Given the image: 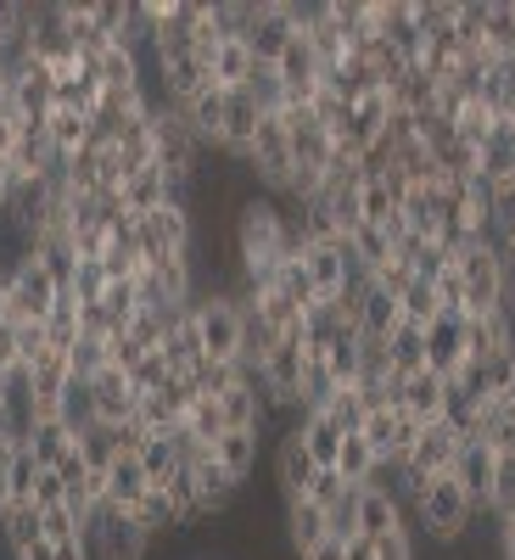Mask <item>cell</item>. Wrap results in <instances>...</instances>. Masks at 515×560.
Returning a JSON list of instances; mask_svg holds the SVG:
<instances>
[{
	"mask_svg": "<svg viewBox=\"0 0 515 560\" xmlns=\"http://www.w3.org/2000/svg\"><path fill=\"white\" fill-rule=\"evenodd\" d=\"M454 269L465 280V314L459 319H482L504 308V287H499V247L493 242H471L454 253Z\"/></svg>",
	"mask_w": 515,
	"mask_h": 560,
	"instance_id": "cell-3",
	"label": "cell"
},
{
	"mask_svg": "<svg viewBox=\"0 0 515 560\" xmlns=\"http://www.w3.org/2000/svg\"><path fill=\"white\" fill-rule=\"evenodd\" d=\"M274 287H280V292H286V298L303 308V319L319 308V292H314V280H308L303 258H286V264H280V269H274Z\"/></svg>",
	"mask_w": 515,
	"mask_h": 560,
	"instance_id": "cell-30",
	"label": "cell"
},
{
	"mask_svg": "<svg viewBox=\"0 0 515 560\" xmlns=\"http://www.w3.org/2000/svg\"><path fill=\"white\" fill-rule=\"evenodd\" d=\"M499 287H504V314L515 319V247H499Z\"/></svg>",
	"mask_w": 515,
	"mask_h": 560,
	"instance_id": "cell-40",
	"label": "cell"
},
{
	"mask_svg": "<svg viewBox=\"0 0 515 560\" xmlns=\"http://www.w3.org/2000/svg\"><path fill=\"white\" fill-rule=\"evenodd\" d=\"M28 454L45 465V471H51V465H62L68 454H73V427L68 420H28Z\"/></svg>",
	"mask_w": 515,
	"mask_h": 560,
	"instance_id": "cell-20",
	"label": "cell"
},
{
	"mask_svg": "<svg viewBox=\"0 0 515 560\" xmlns=\"http://www.w3.org/2000/svg\"><path fill=\"white\" fill-rule=\"evenodd\" d=\"M90 555L96 560H147L152 555V533L147 527H134V516L129 510H118V504H102L96 510V522H90Z\"/></svg>",
	"mask_w": 515,
	"mask_h": 560,
	"instance_id": "cell-4",
	"label": "cell"
},
{
	"mask_svg": "<svg viewBox=\"0 0 515 560\" xmlns=\"http://www.w3.org/2000/svg\"><path fill=\"white\" fill-rule=\"evenodd\" d=\"M459 448H465V438L448 427V420H432V427H420L409 459L398 465L393 477H448L454 459H459Z\"/></svg>",
	"mask_w": 515,
	"mask_h": 560,
	"instance_id": "cell-5",
	"label": "cell"
},
{
	"mask_svg": "<svg viewBox=\"0 0 515 560\" xmlns=\"http://www.w3.org/2000/svg\"><path fill=\"white\" fill-rule=\"evenodd\" d=\"M179 427L191 432L202 448H213V443L230 432V427H224V404H219V398H191V409H185V420H179Z\"/></svg>",
	"mask_w": 515,
	"mask_h": 560,
	"instance_id": "cell-27",
	"label": "cell"
},
{
	"mask_svg": "<svg viewBox=\"0 0 515 560\" xmlns=\"http://www.w3.org/2000/svg\"><path fill=\"white\" fill-rule=\"evenodd\" d=\"M376 560H414V538H409V533L376 538Z\"/></svg>",
	"mask_w": 515,
	"mask_h": 560,
	"instance_id": "cell-41",
	"label": "cell"
},
{
	"mask_svg": "<svg viewBox=\"0 0 515 560\" xmlns=\"http://www.w3.org/2000/svg\"><path fill=\"white\" fill-rule=\"evenodd\" d=\"M387 353H393V376H398V382L420 376V370H426V331H420V325H409V319H398L393 337H387Z\"/></svg>",
	"mask_w": 515,
	"mask_h": 560,
	"instance_id": "cell-22",
	"label": "cell"
},
{
	"mask_svg": "<svg viewBox=\"0 0 515 560\" xmlns=\"http://www.w3.org/2000/svg\"><path fill=\"white\" fill-rule=\"evenodd\" d=\"M342 493H348V482H342L337 471H319V477H314V488H308V499H314L319 510H331Z\"/></svg>",
	"mask_w": 515,
	"mask_h": 560,
	"instance_id": "cell-38",
	"label": "cell"
},
{
	"mask_svg": "<svg viewBox=\"0 0 515 560\" xmlns=\"http://www.w3.org/2000/svg\"><path fill=\"white\" fill-rule=\"evenodd\" d=\"M504 522H515V510H510V516H504Z\"/></svg>",
	"mask_w": 515,
	"mask_h": 560,
	"instance_id": "cell-48",
	"label": "cell"
},
{
	"mask_svg": "<svg viewBox=\"0 0 515 560\" xmlns=\"http://www.w3.org/2000/svg\"><path fill=\"white\" fill-rule=\"evenodd\" d=\"M39 538H45L39 504H12L7 516H0V544H7V555H17V549H28V544H39Z\"/></svg>",
	"mask_w": 515,
	"mask_h": 560,
	"instance_id": "cell-26",
	"label": "cell"
},
{
	"mask_svg": "<svg viewBox=\"0 0 515 560\" xmlns=\"http://www.w3.org/2000/svg\"><path fill=\"white\" fill-rule=\"evenodd\" d=\"M134 409H140V393H134V382L124 376V370H96L90 376V420H107V427H129L134 420Z\"/></svg>",
	"mask_w": 515,
	"mask_h": 560,
	"instance_id": "cell-6",
	"label": "cell"
},
{
	"mask_svg": "<svg viewBox=\"0 0 515 560\" xmlns=\"http://www.w3.org/2000/svg\"><path fill=\"white\" fill-rule=\"evenodd\" d=\"M12 560H57V544H45V538H39V544H28V549H17Z\"/></svg>",
	"mask_w": 515,
	"mask_h": 560,
	"instance_id": "cell-43",
	"label": "cell"
},
{
	"mask_svg": "<svg viewBox=\"0 0 515 560\" xmlns=\"http://www.w3.org/2000/svg\"><path fill=\"white\" fill-rule=\"evenodd\" d=\"M168 191H174V179L152 163V168H134L129 179H124V202H129V213L140 219V213H157L163 202H168Z\"/></svg>",
	"mask_w": 515,
	"mask_h": 560,
	"instance_id": "cell-21",
	"label": "cell"
},
{
	"mask_svg": "<svg viewBox=\"0 0 515 560\" xmlns=\"http://www.w3.org/2000/svg\"><path fill=\"white\" fill-rule=\"evenodd\" d=\"M398 499H403V510H409V522L426 533L432 544H459L465 538V527L477 522V510H471V499L459 493V482L454 477H398V488H393Z\"/></svg>",
	"mask_w": 515,
	"mask_h": 560,
	"instance_id": "cell-1",
	"label": "cell"
},
{
	"mask_svg": "<svg viewBox=\"0 0 515 560\" xmlns=\"http://www.w3.org/2000/svg\"><path fill=\"white\" fill-rule=\"evenodd\" d=\"M213 459L224 465L230 477H236V488H247L253 471H258V432H224L213 443Z\"/></svg>",
	"mask_w": 515,
	"mask_h": 560,
	"instance_id": "cell-23",
	"label": "cell"
},
{
	"mask_svg": "<svg viewBox=\"0 0 515 560\" xmlns=\"http://www.w3.org/2000/svg\"><path fill=\"white\" fill-rule=\"evenodd\" d=\"M57 560H96V555H90L84 538H73V544H57Z\"/></svg>",
	"mask_w": 515,
	"mask_h": 560,
	"instance_id": "cell-44",
	"label": "cell"
},
{
	"mask_svg": "<svg viewBox=\"0 0 515 560\" xmlns=\"http://www.w3.org/2000/svg\"><path fill=\"white\" fill-rule=\"evenodd\" d=\"M398 314L409 319V325H420V331H426V325H437L443 319V308H437V292H432V280H409V292L398 298Z\"/></svg>",
	"mask_w": 515,
	"mask_h": 560,
	"instance_id": "cell-28",
	"label": "cell"
},
{
	"mask_svg": "<svg viewBox=\"0 0 515 560\" xmlns=\"http://www.w3.org/2000/svg\"><path fill=\"white\" fill-rule=\"evenodd\" d=\"M510 404H515V393H510Z\"/></svg>",
	"mask_w": 515,
	"mask_h": 560,
	"instance_id": "cell-49",
	"label": "cell"
},
{
	"mask_svg": "<svg viewBox=\"0 0 515 560\" xmlns=\"http://www.w3.org/2000/svg\"><path fill=\"white\" fill-rule=\"evenodd\" d=\"M359 314H364V337H393V325L403 319V314H398V298H393V292H382L376 280L364 287V298H359Z\"/></svg>",
	"mask_w": 515,
	"mask_h": 560,
	"instance_id": "cell-25",
	"label": "cell"
},
{
	"mask_svg": "<svg viewBox=\"0 0 515 560\" xmlns=\"http://www.w3.org/2000/svg\"><path fill=\"white\" fill-rule=\"evenodd\" d=\"M258 124H264L258 102L247 96V90H230V107H224V129H219V158H230V163H247L253 140H258Z\"/></svg>",
	"mask_w": 515,
	"mask_h": 560,
	"instance_id": "cell-10",
	"label": "cell"
},
{
	"mask_svg": "<svg viewBox=\"0 0 515 560\" xmlns=\"http://www.w3.org/2000/svg\"><path fill=\"white\" fill-rule=\"evenodd\" d=\"M499 555L515 560V522H499Z\"/></svg>",
	"mask_w": 515,
	"mask_h": 560,
	"instance_id": "cell-45",
	"label": "cell"
},
{
	"mask_svg": "<svg viewBox=\"0 0 515 560\" xmlns=\"http://www.w3.org/2000/svg\"><path fill=\"white\" fill-rule=\"evenodd\" d=\"M34 504H39V510L68 504V488H62V477H57V471H39V482H34Z\"/></svg>",
	"mask_w": 515,
	"mask_h": 560,
	"instance_id": "cell-39",
	"label": "cell"
},
{
	"mask_svg": "<svg viewBox=\"0 0 515 560\" xmlns=\"http://www.w3.org/2000/svg\"><path fill=\"white\" fill-rule=\"evenodd\" d=\"M515 510V454H499V477H493V504H488V516L504 522Z\"/></svg>",
	"mask_w": 515,
	"mask_h": 560,
	"instance_id": "cell-33",
	"label": "cell"
},
{
	"mask_svg": "<svg viewBox=\"0 0 515 560\" xmlns=\"http://www.w3.org/2000/svg\"><path fill=\"white\" fill-rule=\"evenodd\" d=\"M325 538H331V522H325V510H319L314 499H292V504H286V544H292V555L303 560V555L319 549Z\"/></svg>",
	"mask_w": 515,
	"mask_h": 560,
	"instance_id": "cell-16",
	"label": "cell"
},
{
	"mask_svg": "<svg viewBox=\"0 0 515 560\" xmlns=\"http://www.w3.org/2000/svg\"><path fill=\"white\" fill-rule=\"evenodd\" d=\"M370 280H376V287H382V292H393V298H403V292H409V280H414V269H409L403 258H387V264H382L376 275H370Z\"/></svg>",
	"mask_w": 515,
	"mask_h": 560,
	"instance_id": "cell-37",
	"label": "cell"
},
{
	"mask_svg": "<svg viewBox=\"0 0 515 560\" xmlns=\"http://www.w3.org/2000/svg\"><path fill=\"white\" fill-rule=\"evenodd\" d=\"M191 477H197V504H202V516H224L230 510V499H236L242 488H236V477L224 471V465L213 459V448L191 465Z\"/></svg>",
	"mask_w": 515,
	"mask_h": 560,
	"instance_id": "cell-15",
	"label": "cell"
},
{
	"mask_svg": "<svg viewBox=\"0 0 515 560\" xmlns=\"http://www.w3.org/2000/svg\"><path fill=\"white\" fill-rule=\"evenodd\" d=\"M224 107H230V90H224V84H202L197 96L185 102V107H174V113H179L185 124H191V135L202 140V152H208V147L219 152V129H224Z\"/></svg>",
	"mask_w": 515,
	"mask_h": 560,
	"instance_id": "cell-14",
	"label": "cell"
},
{
	"mask_svg": "<svg viewBox=\"0 0 515 560\" xmlns=\"http://www.w3.org/2000/svg\"><path fill=\"white\" fill-rule=\"evenodd\" d=\"M191 325H197V337H202V359L236 364V353H242V298L230 292L224 280H213V287L197 292Z\"/></svg>",
	"mask_w": 515,
	"mask_h": 560,
	"instance_id": "cell-2",
	"label": "cell"
},
{
	"mask_svg": "<svg viewBox=\"0 0 515 560\" xmlns=\"http://www.w3.org/2000/svg\"><path fill=\"white\" fill-rule=\"evenodd\" d=\"M253 68H258V57H253L247 39H219V51H213V79H219L224 90H242V84L253 79Z\"/></svg>",
	"mask_w": 515,
	"mask_h": 560,
	"instance_id": "cell-24",
	"label": "cell"
},
{
	"mask_svg": "<svg viewBox=\"0 0 515 560\" xmlns=\"http://www.w3.org/2000/svg\"><path fill=\"white\" fill-rule=\"evenodd\" d=\"M303 269L314 280L319 303H331L348 280H353V253H348V236L342 242H319V247H303Z\"/></svg>",
	"mask_w": 515,
	"mask_h": 560,
	"instance_id": "cell-11",
	"label": "cell"
},
{
	"mask_svg": "<svg viewBox=\"0 0 515 560\" xmlns=\"http://www.w3.org/2000/svg\"><path fill=\"white\" fill-rule=\"evenodd\" d=\"M393 533H409V510L393 488H359V538H393Z\"/></svg>",
	"mask_w": 515,
	"mask_h": 560,
	"instance_id": "cell-12",
	"label": "cell"
},
{
	"mask_svg": "<svg viewBox=\"0 0 515 560\" xmlns=\"http://www.w3.org/2000/svg\"><path fill=\"white\" fill-rule=\"evenodd\" d=\"M129 382H134V393H140V398H147V393H163V387L174 382V370H168V359H163V353H147Z\"/></svg>",
	"mask_w": 515,
	"mask_h": 560,
	"instance_id": "cell-36",
	"label": "cell"
},
{
	"mask_svg": "<svg viewBox=\"0 0 515 560\" xmlns=\"http://www.w3.org/2000/svg\"><path fill=\"white\" fill-rule=\"evenodd\" d=\"M242 90L258 102V113H286V90H280L274 68H253V79H247Z\"/></svg>",
	"mask_w": 515,
	"mask_h": 560,
	"instance_id": "cell-32",
	"label": "cell"
},
{
	"mask_svg": "<svg viewBox=\"0 0 515 560\" xmlns=\"http://www.w3.org/2000/svg\"><path fill=\"white\" fill-rule=\"evenodd\" d=\"M12 510V482H7V459H0V516Z\"/></svg>",
	"mask_w": 515,
	"mask_h": 560,
	"instance_id": "cell-47",
	"label": "cell"
},
{
	"mask_svg": "<svg viewBox=\"0 0 515 560\" xmlns=\"http://www.w3.org/2000/svg\"><path fill=\"white\" fill-rule=\"evenodd\" d=\"M102 292H107L102 258H79V269H73V298H79V303H102Z\"/></svg>",
	"mask_w": 515,
	"mask_h": 560,
	"instance_id": "cell-34",
	"label": "cell"
},
{
	"mask_svg": "<svg viewBox=\"0 0 515 560\" xmlns=\"http://www.w3.org/2000/svg\"><path fill=\"white\" fill-rule=\"evenodd\" d=\"M342 560H376V544H370V538H348L342 544Z\"/></svg>",
	"mask_w": 515,
	"mask_h": 560,
	"instance_id": "cell-42",
	"label": "cell"
},
{
	"mask_svg": "<svg viewBox=\"0 0 515 560\" xmlns=\"http://www.w3.org/2000/svg\"><path fill=\"white\" fill-rule=\"evenodd\" d=\"M314 477H319V465L308 459L303 438H297V432L286 427V432H280V443H274V488H280V504H292V499H308Z\"/></svg>",
	"mask_w": 515,
	"mask_h": 560,
	"instance_id": "cell-8",
	"label": "cell"
},
{
	"mask_svg": "<svg viewBox=\"0 0 515 560\" xmlns=\"http://www.w3.org/2000/svg\"><path fill=\"white\" fill-rule=\"evenodd\" d=\"M45 135H51V147L62 163H73L84 147H90V113H73V107H51L45 113Z\"/></svg>",
	"mask_w": 515,
	"mask_h": 560,
	"instance_id": "cell-19",
	"label": "cell"
},
{
	"mask_svg": "<svg viewBox=\"0 0 515 560\" xmlns=\"http://www.w3.org/2000/svg\"><path fill=\"white\" fill-rule=\"evenodd\" d=\"M292 34H297V23H292V0H258L253 28H247V45H253L258 68H274V57L286 51V39H292Z\"/></svg>",
	"mask_w": 515,
	"mask_h": 560,
	"instance_id": "cell-7",
	"label": "cell"
},
{
	"mask_svg": "<svg viewBox=\"0 0 515 560\" xmlns=\"http://www.w3.org/2000/svg\"><path fill=\"white\" fill-rule=\"evenodd\" d=\"M140 465H147L152 488H163L174 471H185V465H179V448H174V438H147V448H140Z\"/></svg>",
	"mask_w": 515,
	"mask_h": 560,
	"instance_id": "cell-31",
	"label": "cell"
},
{
	"mask_svg": "<svg viewBox=\"0 0 515 560\" xmlns=\"http://www.w3.org/2000/svg\"><path fill=\"white\" fill-rule=\"evenodd\" d=\"M303 560H342V544H337V538H325V544H319V549H308Z\"/></svg>",
	"mask_w": 515,
	"mask_h": 560,
	"instance_id": "cell-46",
	"label": "cell"
},
{
	"mask_svg": "<svg viewBox=\"0 0 515 560\" xmlns=\"http://www.w3.org/2000/svg\"><path fill=\"white\" fill-rule=\"evenodd\" d=\"M459 364H465V331H459L454 314H443L437 325H426V370H437V376L448 382Z\"/></svg>",
	"mask_w": 515,
	"mask_h": 560,
	"instance_id": "cell-17",
	"label": "cell"
},
{
	"mask_svg": "<svg viewBox=\"0 0 515 560\" xmlns=\"http://www.w3.org/2000/svg\"><path fill=\"white\" fill-rule=\"evenodd\" d=\"M129 516H134V527H147L152 538H163V533H179V516H174V504H168V493H163V488H152L147 499H140V504L129 510Z\"/></svg>",
	"mask_w": 515,
	"mask_h": 560,
	"instance_id": "cell-29",
	"label": "cell"
},
{
	"mask_svg": "<svg viewBox=\"0 0 515 560\" xmlns=\"http://www.w3.org/2000/svg\"><path fill=\"white\" fill-rule=\"evenodd\" d=\"M432 292H437V308H443V314H454V319L465 314V280H459V269H454V264L432 275Z\"/></svg>",
	"mask_w": 515,
	"mask_h": 560,
	"instance_id": "cell-35",
	"label": "cell"
},
{
	"mask_svg": "<svg viewBox=\"0 0 515 560\" xmlns=\"http://www.w3.org/2000/svg\"><path fill=\"white\" fill-rule=\"evenodd\" d=\"M448 477L459 482L465 499H471V510H488V504H493V477H499V448H488V443H465Z\"/></svg>",
	"mask_w": 515,
	"mask_h": 560,
	"instance_id": "cell-9",
	"label": "cell"
},
{
	"mask_svg": "<svg viewBox=\"0 0 515 560\" xmlns=\"http://www.w3.org/2000/svg\"><path fill=\"white\" fill-rule=\"evenodd\" d=\"M73 448L90 471H113V459L124 454V427H107V420H90V427L73 432Z\"/></svg>",
	"mask_w": 515,
	"mask_h": 560,
	"instance_id": "cell-18",
	"label": "cell"
},
{
	"mask_svg": "<svg viewBox=\"0 0 515 560\" xmlns=\"http://www.w3.org/2000/svg\"><path fill=\"white\" fill-rule=\"evenodd\" d=\"M459 331H465V359H471V364H488V359L515 348V319L504 308L482 314V319H459Z\"/></svg>",
	"mask_w": 515,
	"mask_h": 560,
	"instance_id": "cell-13",
	"label": "cell"
}]
</instances>
